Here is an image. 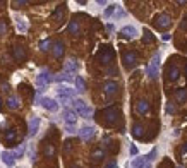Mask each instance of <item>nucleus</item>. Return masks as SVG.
I'll use <instances>...</instances> for the list:
<instances>
[{
    "label": "nucleus",
    "mask_w": 187,
    "mask_h": 168,
    "mask_svg": "<svg viewBox=\"0 0 187 168\" xmlns=\"http://www.w3.org/2000/svg\"><path fill=\"white\" fill-rule=\"evenodd\" d=\"M76 95V89H72V88L69 86H58L57 88V96H58V99H60L64 105H67L70 101V99L74 98Z\"/></svg>",
    "instance_id": "nucleus-1"
},
{
    "label": "nucleus",
    "mask_w": 187,
    "mask_h": 168,
    "mask_svg": "<svg viewBox=\"0 0 187 168\" xmlns=\"http://www.w3.org/2000/svg\"><path fill=\"white\" fill-rule=\"evenodd\" d=\"M158 69H160V53H155L151 58V62L148 64L146 67V72H148V77L149 79H156L158 77Z\"/></svg>",
    "instance_id": "nucleus-2"
},
{
    "label": "nucleus",
    "mask_w": 187,
    "mask_h": 168,
    "mask_svg": "<svg viewBox=\"0 0 187 168\" xmlns=\"http://www.w3.org/2000/svg\"><path fill=\"white\" fill-rule=\"evenodd\" d=\"M72 105H74L76 115H81V117H84V118H88V117L91 115V112H93L91 106H88L83 99H74V101H72Z\"/></svg>",
    "instance_id": "nucleus-3"
},
{
    "label": "nucleus",
    "mask_w": 187,
    "mask_h": 168,
    "mask_svg": "<svg viewBox=\"0 0 187 168\" xmlns=\"http://www.w3.org/2000/svg\"><path fill=\"white\" fill-rule=\"evenodd\" d=\"M52 81H53V76L50 74V70H47V69H43L36 76V86H38L39 89H45Z\"/></svg>",
    "instance_id": "nucleus-4"
},
{
    "label": "nucleus",
    "mask_w": 187,
    "mask_h": 168,
    "mask_svg": "<svg viewBox=\"0 0 187 168\" xmlns=\"http://www.w3.org/2000/svg\"><path fill=\"white\" fill-rule=\"evenodd\" d=\"M118 115H120V112L115 106H108L103 110V117H105V120H107V124H115L118 120Z\"/></svg>",
    "instance_id": "nucleus-5"
},
{
    "label": "nucleus",
    "mask_w": 187,
    "mask_h": 168,
    "mask_svg": "<svg viewBox=\"0 0 187 168\" xmlns=\"http://www.w3.org/2000/svg\"><path fill=\"white\" fill-rule=\"evenodd\" d=\"M170 24H172V19H170L168 14H160L155 17V26L160 28V29H166Z\"/></svg>",
    "instance_id": "nucleus-6"
},
{
    "label": "nucleus",
    "mask_w": 187,
    "mask_h": 168,
    "mask_svg": "<svg viewBox=\"0 0 187 168\" xmlns=\"http://www.w3.org/2000/svg\"><path fill=\"white\" fill-rule=\"evenodd\" d=\"M98 60H100L101 64H105V65L110 64V62L113 60V50H112V48H108V47L103 48V50L98 53Z\"/></svg>",
    "instance_id": "nucleus-7"
},
{
    "label": "nucleus",
    "mask_w": 187,
    "mask_h": 168,
    "mask_svg": "<svg viewBox=\"0 0 187 168\" xmlns=\"http://www.w3.org/2000/svg\"><path fill=\"white\" fill-rule=\"evenodd\" d=\"M39 105H41L45 110H48V112H57V110H58V103H57L53 98H41L39 99Z\"/></svg>",
    "instance_id": "nucleus-8"
},
{
    "label": "nucleus",
    "mask_w": 187,
    "mask_h": 168,
    "mask_svg": "<svg viewBox=\"0 0 187 168\" xmlns=\"http://www.w3.org/2000/svg\"><path fill=\"white\" fill-rule=\"evenodd\" d=\"M38 129H39V117H31L29 125H28V134H29V137L36 136V134H38Z\"/></svg>",
    "instance_id": "nucleus-9"
},
{
    "label": "nucleus",
    "mask_w": 187,
    "mask_h": 168,
    "mask_svg": "<svg viewBox=\"0 0 187 168\" xmlns=\"http://www.w3.org/2000/svg\"><path fill=\"white\" fill-rule=\"evenodd\" d=\"M64 122L67 124V127H76V122H77V117H76L74 110H69L67 108L64 112Z\"/></svg>",
    "instance_id": "nucleus-10"
},
{
    "label": "nucleus",
    "mask_w": 187,
    "mask_h": 168,
    "mask_svg": "<svg viewBox=\"0 0 187 168\" xmlns=\"http://www.w3.org/2000/svg\"><path fill=\"white\" fill-rule=\"evenodd\" d=\"M124 64H125V67H134L136 64H137V53L136 52H125L124 53Z\"/></svg>",
    "instance_id": "nucleus-11"
},
{
    "label": "nucleus",
    "mask_w": 187,
    "mask_h": 168,
    "mask_svg": "<svg viewBox=\"0 0 187 168\" xmlns=\"http://www.w3.org/2000/svg\"><path fill=\"white\" fill-rule=\"evenodd\" d=\"M120 35L127 39H134L136 36H137V29H136L134 26H124L120 29Z\"/></svg>",
    "instance_id": "nucleus-12"
},
{
    "label": "nucleus",
    "mask_w": 187,
    "mask_h": 168,
    "mask_svg": "<svg viewBox=\"0 0 187 168\" xmlns=\"http://www.w3.org/2000/svg\"><path fill=\"white\" fill-rule=\"evenodd\" d=\"M117 89H118V84L115 81H107L103 84V91H105V95H107V96L115 95V93H117Z\"/></svg>",
    "instance_id": "nucleus-13"
},
{
    "label": "nucleus",
    "mask_w": 187,
    "mask_h": 168,
    "mask_svg": "<svg viewBox=\"0 0 187 168\" xmlns=\"http://www.w3.org/2000/svg\"><path fill=\"white\" fill-rule=\"evenodd\" d=\"M95 136V127H83V129L79 130V137L83 139V141H89V139Z\"/></svg>",
    "instance_id": "nucleus-14"
},
{
    "label": "nucleus",
    "mask_w": 187,
    "mask_h": 168,
    "mask_svg": "<svg viewBox=\"0 0 187 168\" xmlns=\"http://www.w3.org/2000/svg\"><path fill=\"white\" fill-rule=\"evenodd\" d=\"M77 69H79V64L74 60V58H70V60L65 62L64 72H67V74H76V72H77Z\"/></svg>",
    "instance_id": "nucleus-15"
},
{
    "label": "nucleus",
    "mask_w": 187,
    "mask_h": 168,
    "mask_svg": "<svg viewBox=\"0 0 187 168\" xmlns=\"http://www.w3.org/2000/svg\"><path fill=\"white\" fill-rule=\"evenodd\" d=\"M129 166L131 168H151L149 163H148V159H146V156H143V158H136Z\"/></svg>",
    "instance_id": "nucleus-16"
},
{
    "label": "nucleus",
    "mask_w": 187,
    "mask_h": 168,
    "mask_svg": "<svg viewBox=\"0 0 187 168\" xmlns=\"http://www.w3.org/2000/svg\"><path fill=\"white\" fill-rule=\"evenodd\" d=\"M2 161H4L7 166H14L16 158H14V155L10 153V151H2Z\"/></svg>",
    "instance_id": "nucleus-17"
},
{
    "label": "nucleus",
    "mask_w": 187,
    "mask_h": 168,
    "mask_svg": "<svg viewBox=\"0 0 187 168\" xmlns=\"http://www.w3.org/2000/svg\"><path fill=\"white\" fill-rule=\"evenodd\" d=\"M14 21H16V28H17L19 33H26V31H28V22H26V19L21 17V16H17V17L14 19Z\"/></svg>",
    "instance_id": "nucleus-18"
},
{
    "label": "nucleus",
    "mask_w": 187,
    "mask_h": 168,
    "mask_svg": "<svg viewBox=\"0 0 187 168\" xmlns=\"http://www.w3.org/2000/svg\"><path fill=\"white\" fill-rule=\"evenodd\" d=\"M53 48V55L57 57V58H60L62 55H64V52H65V48H64V43L62 41H55V43L52 45Z\"/></svg>",
    "instance_id": "nucleus-19"
},
{
    "label": "nucleus",
    "mask_w": 187,
    "mask_h": 168,
    "mask_svg": "<svg viewBox=\"0 0 187 168\" xmlns=\"http://www.w3.org/2000/svg\"><path fill=\"white\" fill-rule=\"evenodd\" d=\"M53 79H55L57 82H72L76 77H74V76H72V74L60 72V74H58V76H55V77H53Z\"/></svg>",
    "instance_id": "nucleus-20"
},
{
    "label": "nucleus",
    "mask_w": 187,
    "mask_h": 168,
    "mask_svg": "<svg viewBox=\"0 0 187 168\" xmlns=\"http://www.w3.org/2000/svg\"><path fill=\"white\" fill-rule=\"evenodd\" d=\"M136 110H137V113H139V115L148 113V110H149L148 101H146V99H141V101H137V103H136Z\"/></svg>",
    "instance_id": "nucleus-21"
},
{
    "label": "nucleus",
    "mask_w": 187,
    "mask_h": 168,
    "mask_svg": "<svg viewBox=\"0 0 187 168\" xmlns=\"http://www.w3.org/2000/svg\"><path fill=\"white\" fill-rule=\"evenodd\" d=\"M74 82H76V91H77V93H84V91H86V82H84V79L81 77V76H76Z\"/></svg>",
    "instance_id": "nucleus-22"
},
{
    "label": "nucleus",
    "mask_w": 187,
    "mask_h": 168,
    "mask_svg": "<svg viewBox=\"0 0 187 168\" xmlns=\"http://www.w3.org/2000/svg\"><path fill=\"white\" fill-rule=\"evenodd\" d=\"M12 53H14V57H16V60H24V58H26V50L22 47H14Z\"/></svg>",
    "instance_id": "nucleus-23"
},
{
    "label": "nucleus",
    "mask_w": 187,
    "mask_h": 168,
    "mask_svg": "<svg viewBox=\"0 0 187 168\" xmlns=\"http://www.w3.org/2000/svg\"><path fill=\"white\" fill-rule=\"evenodd\" d=\"M175 98H177L178 103H184L187 99V89L185 88H178V89L175 91Z\"/></svg>",
    "instance_id": "nucleus-24"
},
{
    "label": "nucleus",
    "mask_w": 187,
    "mask_h": 168,
    "mask_svg": "<svg viewBox=\"0 0 187 168\" xmlns=\"http://www.w3.org/2000/svg\"><path fill=\"white\" fill-rule=\"evenodd\" d=\"M168 77L172 79V81H177V79L180 77V70H178L177 65H172L168 69Z\"/></svg>",
    "instance_id": "nucleus-25"
},
{
    "label": "nucleus",
    "mask_w": 187,
    "mask_h": 168,
    "mask_svg": "<svg viewBox=\"0 0 187 168\" xmlns=\"http://www.w3.org/2000/svg\"><path fill=\"white\" fill-rule=\"evenodd\" d=\"M19 105H21V101H19L17 96H10L9 99H7V106L12 108V110H16V108H19Z\"/></svg>",
    "instance_id": "nucleus-26"
},
{
    "label": "nucleus",
    "mask_w": 187,
    "mask_h": 168,
    "mask_svg": "<svg viewBox=\"0 0 187 168\" xmlns=\"http://www.w3.org/2000/svg\"><path fill=\"white\" fill-rule=\"evenodd\" d=\"M153 41H155V36L151 35V31H149V29H144V35H143V43L149 45V43H153Z\"/></svg>",
    "instance_id": "nucleus-27"
},
{
    "label": "nucleus",
    "mask_w": 187,
    "mask_h": 168,
    "mask_svg": "<svg viewBox=\"0 0 187 168\" xmlns=\"http://www.w3.org/2000/svg\"><path fill=\"white\" fill-rule=\"evenodd\" d=\"M24 151H26V144H19L17 147H16V151H14L12 155H14V158L17 159V158H21L22 155H24Z\"/></svg>",
    "instance_id": "nucleus-28"
},
{
    "label": "nucleus",
    "mask_w": 187,
    "mask_h": 168,
    "mask_svg": "<svg viewBox=\"0 0 187 168\" xmlns=\"http://www.w3.org/2000/svg\"><path fill=\"white\" fill-rule=\"evenodd\" d=\"M16 136H17V132H16L14 129H9L7 132H5V141H7V142H14V141H16Z\"/></svg>",
    "instance_id": "nucleus-29"
},
{
    "label": "nucleus",
    "mask_w": 187,
    "mask_h": 168,
    "mask_svg": "<svg viewBox=\"0 0 187 168\" xmlns=\"http://www.w3.org/2000/svg\"><path fill=\"white\" fill-rule=\"evenodd\" d=\"M69 33H70V35H79V24H77V21H70L69 22Z\"/></svg>",
    "instance_id": "nucleus-30"
},
{
    "label": "nucleus",
    "mask_w": 187,
    "mask_h": 168,
    "mask_svg": "<svg viewBox=\"0 0 187 168\" xmlns=\"http://www.w3.org/2000/svg\"><path fill=\"white\" fill-rule=\"evenodd\" d=\"M132 136H134V137H143V125L136 124L134 129H132Z\"/></svg>",
    "instance_id": "nucleus-31"
},
{
    "label": "nucleus",
    "mask_w": 187,
    "mask_h": 168,
    "mask_svg": "<svg viewBox=\"0 0 187 168\" xmlns=\"http://www.w3.org/2000/svg\"><path fill=\"white\" fill-rule=\"evenodd\" d=\"M50 48H52V41H50V39H43V41L39 43V50H41V52H48Z\"/></svg>",
    "instance_id": "nucleus-32"
},
{
    "label": "nucleus",
    "mask_w": 187,
    "mask_h": 168,
    "mask_svg": "<svg viewBox=\"0 0 187 168\" xmlns=\"http://www.w3.org/2000/svg\"><path fill=\"white\" fill-rule=\"evenodd\" d=\"M103 156H105V151H103V149H98V151H95V153H93V159H95V161L101 159Z\"/></svg>",
    "instance_id": "nucleus-33"
},
{
    "label": "nucleus",
    "mask_w": 187,
    "mask_h": 168,
    "mask_svg": "<svg viewBox=\"0 0 187 168\" xmlns=\"http://www.w3.org/2000/svg\"><path fill=\"white\" fill-rule=\"evenodd\" d=\"M156 147H153L151 149V153H149V155H146V159H148V163H151L153 159H155V156H156Z\"/></svg>",
    "instance_id": "nucleus-34"
},
{
    "label": "nucleus",
    "mask_w": 187,
    "mask_h": 168,
    "mask_svg": "<svg viewBox=\"0 0 187 168\" xmlns=\"http://www.w3.org/2000/svg\"><path fill=\"white\" fill-rule=\"evenodd\" d=\"M53 153H55V149H53V146H52V144H48V146L45 147V155L52 158V156H53Z\"/></svg>",
    "instance_id": "nucleus-35"
},
{
    "label": "nucleus",
    "mask_w": 187,
    "mask_h": 168,
    "mask_svg": "<svg viewBox=\"0 0 187 168\" xmlns=\"http://www.w3.org/2000/svg\"><path fill=\"white\" fill-rule=\"evenodd\" d=\"M115 9H117V5H110L108 9L105 10V17H110V16H112V14L115 12Z\"/></svg>",
    "instance_id": "nucleus-36"
},
{
    "label": "nucleus",
    "mask_w": 187,
    "mask_h": 168,
    "mask_svg": "<svg viewBox=\"0 0 187 168\" xmlns=\"http://www.w3.org/2000/svg\"><path fill=\"white\" fill-rule=\"evenodd\" d=\"M113 16H115V17H124V16H125V12H124V10H122L120 7H118V5H117V9H115V12H113Z\"/></svg>",
    "instance_id": "nucleus-37"
},
{
    "label": "nucleus",
    "mask_w": 187,
    "mask_h": 168,
    "mask_svg": "<svg viewBox=\"0 0 187 168\" xmlns=\"http://www.w3.org/2000/svg\"><path fill=\"white\" fill-rule=\"evenodd\" d=\"M62 14H64V7L60 5V7H58V9L55 10V14H53V17H55V19H60V17H62Z\"/></svg>",
    "instance_id": "nucleus-38"
},
{
    "label": "nucleus",
    "mask_w": 187,
    "mask_h": 168,
    "mask_svg": "<svg viewBox=\"0 0 187 168\" xmlns=\"http://www.w3.org/2000/svg\"><path fill=\"white\" fill-rule=\"evenodd\" d=\"M29 156H31V163H35V161H36V151H35V147H33V146L29 147Z\"/></svg>",
    "instance_id": "nucleus-39"
},
{
    "label": "nucleus",
    "mask_w": 187,
    "mask_h": 168,
    "mask_svg": "<svg viewBox=\"0 0 187 168\" xmlns=\"http://www.w3.org/2000/svg\"><path fill=\"white\" fill-rule=\"evenodd\" d=\"M175 110H177V108H175V105H172V103L166 105V113H175Z\"/></svg>",
    "instance_id": "nucleus-40"
},
{
    "label": "nucleus",
    "mask_w": 187,
    "mask_h": 168,
    "mask_svg": "<svg viewBox=\"0 0 187 168\" xmlns=\"http://www.w3.org/2000/svg\"><path fill=\"white\" fill-rule=\"evenodd\" d=\"M5 31H7V26H5L4 21H0V35H4Z\"/></svg>",
    "instance_id": "nucleus-41"
},
{
    "label": "nucleus",
    "mask_w": 187,
    "mask_h": 168,
    "mask_svg": "<svg viewBox=\"0 0 187 168\" xmlns=\"http://www.w3.org/2000/svg\"><path fill=\"white\" fill-rule=\"evenodd\" d=\"M129 153H131L132 156H136V155H137V147H136L134 144H131V149H129Z\"/></svg>",
    "instance_id": "nucleus-42"
},
{
    "label": "nucleus",
    "mask_w": 187,
    "mask_h": 168,
    "mask_svg": "<svg viewBox=\"0 0 187 168\" xmlns=\"http://www.w3.org/2000/svg\"><path fill=\"white\" fill-rule=\"evenodd\" d=\"M28 4V2H24V0H22V2H14V7H16V9H19V7H22V5H26Z\"/></svg>",
    "instance_id": "nucleus-43"
},
{
    "label": "nucleus",
    "mask_w": 187,
    "mask_h": 168,
    "mask_svg": "<svg viewBox=\"0 0 187 168\" xmlns=\"http://www.w3.org/2000/svg\"><path fill=\"white\" fill-rule=\"evenodd\" d=\"M161 39H163V41H170V35H168V33H163Z\"/></svg>",
    "instance_id": "nucleus-44"
},
{
    "label": "nucleus",
    "mask_w": 187,
    "mask_h": 168,
    "mask_svg": "<svg viewBox=\"0 0 187 168\" xmlns=\"http://www.w3.org/2000/svg\"><path fill=\"white\" fill-rule=\"evenodd\" d=\"M70 147H72V142H70V141H65V147H64V149H65V151H69Z\"/></svg>",
    "instance_id": "nucleus-45"
},
{
    "label": "nucleus",
    "mask_w": 187,
    "mask_h": 168,
    "mask_svg": "<svg viewBox=\"0 0 187 168\" xmlns=\"http://www.w3.org/2000/svg\"><path fill=\"white\" fill-rule=\"evenodd\" d=\"M105 168H117V163H115V161H112V163H108Z\"/></svg>",
    "instance_id": "nucleus-46"
},
{
    "label": "nucleus",
    "mask_w": 187,
    "mask_h": 168,
    "mask_svg": "<svg viewBox=\"0 0 187 168\" xmlns=\"http://www.w3.org/2000/svg\"><path fill=\"white\" fill-rule=\"evenodd\" d=\"M67 132H69V134H74L76 132V127H67Z\"/></svg>",
    "instance_id": "nucleus-47"
},
{
    "label": "nucleus",
    "mask_w": 187,
    "mask_h": 168,
    "mask_svg": "<svg viewBox=\"0 0 187 168\" xmlns=\"http://www.w3.org/2000/svg\"><path fill=\"white\" fill-rule=\"evenodd\" d=\"M185 153H187V142L182 146V155H185Z\"/></svg>",
    "instance_id": "nucleus-48"
},
{
    "label": "nucleus",
    "mask_w": 187,
    "mask_h": 168,
    "mask_svg": "<svg viewBox=\"0 0 187 168\" xmlns=\"http://www.w3.org/2000/svg\"><path fill=\"white\" fill-rule=\"evenodd\" d=\"M107 29H108V31H113L115 28H113V24H107Z\"/></svg>",
    "instance_id": "nucleus-49"
},
{
    "label": "nucleus",
    "mask_w": 187,
    "mask_h": 168,
    "mask_svg": "<svg viewBox=\"0 0 187 168\" xmlns=\"http://www.w3.org/2000/svg\"><path fill=\"white\" fill-rule=\"evenodd\" d=\"M182 29H187V21L184 19V22H182Z\"/></svg>",
    "instance_id": "nucleus-50"
},
{
    "label": "nucleus",
    "mask_w": 187,
    "mask_h": 168,
    "mask_svg": "<svg viewBox=\"0 0 187 168\" xmlns=\"http://www.w3.org/2000/svg\"><path fill=\"white\" fill-rule=\"evenodd\" d=\"M0 110H2V98H0Z\"/></svg>",
    "instance_id": "nucleus-51"
},
{
    "label": "nucleus",
    "mask_w": 187,
    "mask_h": 168,
    "mask_svg": "<svg viewBox=\"0 0 187 168\" xmlns=\"http://www.w3.org/2000/svg\"><path fill=\"white\" fill-rule=\"evenodd\" d=\"M185 74H187V67H185Z\"/></svg>",
    "instance_id": "nucleus-52"
},
{
    "label": "nucleus",
    "mask_w": 187,
    "mask_h": 168,
    "mask_svg": "<svg viewBox=\"0 0 187 168\" xmlns=\"http://www.w3.org/2000/svg\"><path fill=\"white\" fill-rule=\"evenodd\" d=\"M178 168H182V166H178Z\"/></svg>",
    "instance_id": "nucleus-53"
}]
</instances>
